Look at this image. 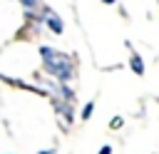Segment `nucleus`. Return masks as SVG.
Masks as SVG:
<instances>
[{"label":"nucleus","instance_id":"f257e3e1","mask_svg":"<svg viewBox=\"0 0 159 154\" xmlns=\"http://www.w3.org/2000/svg\"><path fill=\"white\" fill-rule=\"evenodd\" d=\"M40 57H42V70L47 75H52L55 79L67 82V79L75 77V62H72L70 55L57 52L52 47H40Z\"/></svg>","mask_w":159,"mask_h":154},{"label":"nucleus","instance_id":"f03ea898","mask_svg":"<svg viewBox=\"0 0 159 154\" xmlns=\"http://www.w3.org/2000/svg\"><path fill=\"white\" fill-rule=\"evenodd\" d=\"M37 20H40V22H45V25H47V27H50L55 35H62V30H65V25H62L60 15H57V12H52L50 7H45V10L37 15Z\"/></svg>","mask_w":159,"mask_h":154},{"label":"nucleus","instance_id":"7ed1b4c3","mask_svg":"<svg viewBox=\"0 0 159 154\" xmlns=\"http://www.w3.org/2000/svg\"><path fill=\"white\" fill-rule=\"evenodd\" d=\"M129 67H132V72L134 75H144V62H142V57L137 55V52H132V60H129Z\"/></svg>","mask_w":159,"mask_h":154},{"label":"nucleus","instance_id":"20e7f679","mask_svg":"<svg viewBox=\"0 0 159 154\" xmlns=\"http://www.w3.org/2000/svg\"><path fill=\"white\" fill-rule=\"evenodd\" d=\"M92 112H94V102H87L84 109H82V122H87V119L92 117Z\"/></svg>","mask_w":159,"mask_h":154},{"label":"nucleus","instance_id":"39448f33","mask_svg":"<svg viewBox=\"0 0 159 154\" xmlns=\"http://www.w3.org/2000/svg\"><path fill=\"white\" fill-rule=\"evenodd\" d=\"M122 124H124V119H122V117H112V122H109V129H119Z\"/></svg>","mask_w":159,"mask_h":154},{"label":"nucleus","instance_id":"423d86ee","mask_svg":"<svg viewBox=\"0 0 159 154\" xmlns=\"http://www.w3.org/2000/svg\"><path fill=\"white\" fill-rule=\"evenodd\" d=\"M20 2H22L27 10H32V7H37V5H40V0H20Z\"/></svg>","mask_w":159,"mask_h":154},{"label":"nucleus","instance_id":"0eeeda50","mask_svg":"<svg viewBox=\"0 0 159 154\" xmlns=\"http://www.w3.org/2000/svg\"><path fill=\"white\" fill-rule=\"evenodd\" d=\"M97 154H112V147H109V144H107V147H102V149H99V152H97Z\"/></svg>","mask_w":159,"mask_h":154},{"label":"nucleus","instance_id":"6e6552de","mask_svg":"<svg viewBox=\"0 0 159 154\" xmlns=\"http://www.w3.org/2000/svg\"><path fill=\"white\" fill-rule=\"evenodd\" d=\"M102 2H104V5H114V0H102Z\"/></svg>","mask_w":159,"mask_h":154}]
</instances>
